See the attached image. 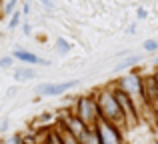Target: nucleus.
Wrapping results in <instances>:
<instances>
[{
    "mask_svg": "<svg viewBox=\"0 0 158 144\" xmlns=\"http://www.w3.org/2000/svg\"><path fill=\"white\" fill-rule=\"evenodd\" d=\"M94 128H96V132H98L100 144H126V142H124L122 128H118V126L112 124V122L100 120Z\"/></svg>",
    "mask_w": 158,
    "mask_h": 144,
    "instance_id": "39448f33",
    "label": "nucleus"
},
{
    "mask_svg": "<svg viewBox=\"0 0 158 144\" xmlns=\"http://www.w3.org/2000/svg\"><path fill=\"white\" fill-rule=\"evenodd\" d=\"M20 10H22V16H24V18H28V16H30L32 6H30V4H26V2H22V8H20Z\"/></svg>",
    "mask_w": 158,
    "mask_h": 144,
    "instance_id": "6ab92c4d",
    "label": "nucleus"
},
{
    "mask_svg": "<svg viewBox=\"0 0 158 144\" xmlns=\"http://www.w3.org/2000/svg\"><path fill=\"white\" fill-rule=\"evenodd\" d=\"M36 76H38L36 68H34V66H26V64H20V66H16L14 70H12V78H14L18 84L30 82V80H34Z\"/></svg>",
    "mask_w": 158,
    "mask_h": 144,
    "instance_id": "6e6552de",
    "label": "nucleus"
},
{
    "mask_svg": "<svg viewBox=\"0 0 158 144\" xmlns=\"http://www.w3.org/2000/svg\"><path fill=\"white\" fill-rule=\"evenodd\" d=\"M12 56H14V60H18L20 64H26V66H44V68H48L52 64L48 58H42V56L34 54V52L26 50V48H22V46H16L14 50H12Z\"/></svg>",
    "mask_w": 158,
    "mask_h": 144,
    "instance_id": "423d86ee",
    "label": "nucleus"
},
{
    "mask_svg": "<svg viewBox=\"0 0 158 144\" xmlns=\"http://www.w3.org/2000/svg\"><path fill=\"white\" fill-rule=\"evenodd\" d=\"M2 10H4V2L0 0V18H2Z\"/></svg>",
    "mask_w": 158,
    "mask_h": 144,
    "instance_id": "412c9836",
    "label": "nucleus"
},
{
    "mask_svg": "<svg viewBox=\"0 0 158 144\" xmlns=\"http://www.w3.org/2000/svg\"><path fill=\"white\" fill-rule=\"evenodd\" d=\"M144 54H158V40L156 38H146L142 42Z\"/></svg>",
    "mask_w": 158,
    "mask_h": 144,
    "instance_id": "f8f14e48",
    "label": "nucleus"
},
{
    "mask_svg": "<svg viewBox=\"0 0 158 144\" xmlns=\"http://www.w3.org/2000/svg\"><path fill=\"white\" fill-rule=\"evenodd\" d=\"M14 56L12 54H6V56H0V70H10L14 66Z\"/></svg>",
    "mask_w": 158,
    "mask_h": 144,
    "instance_id": "ddd939ff",
    "label": "nucleus"
},
{
    "mask_svg": "<svg viewBox=\"0 0 158 144\" xmlns=\"http://www.w3.org/2000/svg\"><path fill=\"white\" fill-rule=\"evenodd\" d=\"M22 2H26V4H32V2H34V0H22Z\"/></svg>",
    "mask_w": 158,
    "mask_h": 144,
    "instance_id": "4be33fe9",
    "label": "nucleus"
},
{
    "mask_svg": "<svg viewBox=\"0 0 158 144\" xmlns=\"http://www.w3.org/2000/svg\"><path fill=\"white\" fill-rule=\"evenodd\" d=\"M18 2H22V0H6L4 10H2V16H10L14 10H18Z\"/></svg>",
    "mask_w": 158,
    "mask_h": 144,
    "instance_id": "4468645a",
    "label": "nucleus"
},
{
    "mask_svg": "<svg viewBox=\"0 0 158 144\" xmlns=\"http://www.w3.org/2000/svg\"><path fill=\"white\" fill-rule=\"evenodd\" d=\"M8 128H10V118H8V116H4V118H2V122H0V134H2V132H6Z\"/></svg>",
    "mask_w": 158,
    "mask_h": 144,
    "instance_id": "dca6fc26",
    "label": "nucleus"
},
{
    "mask_svg": "<svg viewBox=\"0 0 158 144\" xmlns=\"http://www.w3.org/2000/svg\"><path fill=\"white\" fill-rule=\"evenodd\" d=\"M78 84H80V80H76V78H70V80H60V82L46 80V82H40V84L34 86V96H40V98L62 96V94L70 92L72 88H76Z\"/></svg>",
    "mask_w": 158,
    "mask_h": 144,
    "instance_id": "20e7f679",
    "label": "nucleus"
},
{
    "mask_svg": "<svg viewBox=\"0 0 158 144\" xmlns=\"http://www.w3.org/2000/svg\"><path fill=\"white\" fill-rule=\"evenodd\" d=\"M18 92H20V86H10V88L6 90V98H14Z\"/></svg>",
    "mask_w": 158,
    "mask_h": 144,
    "instance_id": "f3484780",
    "label": "nucleus"
},
{
    "mask_svg": "<svg viewBox=\"0 0 158 144\" xmlns=\"http://www.w3.org/2000/svg\"><path fill=\"white\" fill-rule=\"evenodd\" d=\"M54 52H56L58 56H68L70 52H72V42H68L64 36H58V38L54 40Z\"/></svg>",
    "mask_w": 158,
    "mask_h": 144,
    "instance_id": "1a4fd4ad",
    "label": "nucleus"
},
{
    "mask_svg": "<svg viewBox=\"0 0 158 144\" xmlns=\"http://www.w3.org/2000/svg\"><path fill=\"white\" fill-rule=\"evenodd\" d=\"M22 18H24V16H22V10H20V8H18V10H14L10 16H8V30L14 32L16 28H20V24H22Z\"/></svg>",
    "mask_w": 158,
    "mask_h": 144,
    "instance_id": "9b49d317",
    "label": "nucleus"
},
{
    "mask_svg": "<svg viewBox=\"0 0 158 144\" xmlns=\"http://www.w3.org/2000/svg\"><path fill=\"white\" fill-rule=\"evenodd\" d=\"M20 30H22L24 36H30L32 34V24L30 22H22V24H20Z\"/></svg>",
    "mask_w": 158,
    "mask_h": 144,
    "instance_id": "2eb2a0df",
    "label": "nucleus"
},
{
    "mask_svg": "<svg viewBox=\"0 0 158 144\" xmlns=\"http://www.w3.org/2000/svg\"><path fill=\"white\" fill-rule=\"evenodd\" d=\"M94 96H96V104H98V112H100V120L112 122L118 128L124 130V114L118 106V100H116L114 92H112V86H102L98 90H92Z\"/></svg>",
    "mask_w": 158,
    "mask_h": 144,
    "instance_id": "f257e3e1",
    "label": "nucleus"
},
{
    "mask_svg": "<svg viewBox=\"0 0 158 144\" xmlns=\"http://www.w3.org/2000/svg\"><path fill=\"white\" fill-rule=\"evenodd\" d=\"M78 142L80 144H100V138H98L96 128H86L84 134L78 138Z\"/></svg>",
    "mask_w": 158,
    "mask_h": 144,
    "instance_id": "9d476101",
    "label": "nucleus"
},
{
    "mask_svg": "<svg viewBox=\"0 0 158 144\" xmlns=\"http://www.w3.org/2000/svg\"><path fill=\"white\" fill-rule=\"evenodd\" d=\"M146 16H148V10H146L144 6H140L138 10H136V18H138V20H144Z\"/></svg>",
    "mask_w": 158,
    "mask_h": 144,
    "instance_id": "a211bd4d",
    "label": "nucleus"
},
{
    "mask_svg": "<svg viewBox=\"0 0 158 144\" xmlns=\"http://www.w3.org/2000/svg\"><path fill=\"white\" fill-rule=\"evenodd\" d=\"M68 110L72 114H76V116L80 118L88 128H94V126L100 122V112H98V104H96V96H94V92L80 94V96L72 102V106H70Z\"/></svg>",
    "mask_w": 158,
    "mask_h": 144,
    "instance_id": "f03ea898",
    "label": "nucleus"
},
{
    "mask_svg": "<svg viewBox=\"0 0 158 144\" xmlns=\"http://www.w3.org/2000/svg\"><path fill=\"white\" fill-rule=\"evenodd\" d=\"M142 62H144V54H140V52H132V54L124 56L118 64H114L112 70H114L116 74H122V72H128V70H134V68L140 66Z\"/></svg>",
    "mask_w": 158,
    "mask_h": 144,
    "instance_id": "0eeeda50",
    "label": "nucleus"
},
{
    "mask_svg": "<svg viewBox=\"0 0 158 144\" xmlns=\"http://www.w3.org/2000/svg\"><path fill=\"white\" fill-rule=\"evenodd\" d=\"M114 84L118 86V88H122L124 92H126L128 96H130L132 100L142 108V112H144V102H142V74H140V70H136V68H134V70L124 72L122 76H118L114 80Z\"/></svg>",
    "mask_w": 158,
    "mask_h": 144,
    "instance_id": "7ed1b4c3",
    "label": "nucleus"
},
{
    "mask_svg": "<svg viewBox=\"0 0 158 144\" xmlns=\"http://www.w3.org/2000/svg\"><path fill=\"white\" fill-rule=\"evenodd\" d=\"M124 32H126V34H134V32H136V22H132L130 26H126V30H124Z\"/></svg>",
    "mask_w": 158,
    "mask_h": 144,
    "instance_id": "aec40b11",
    "label": "nucleus"
}]
</instances>
